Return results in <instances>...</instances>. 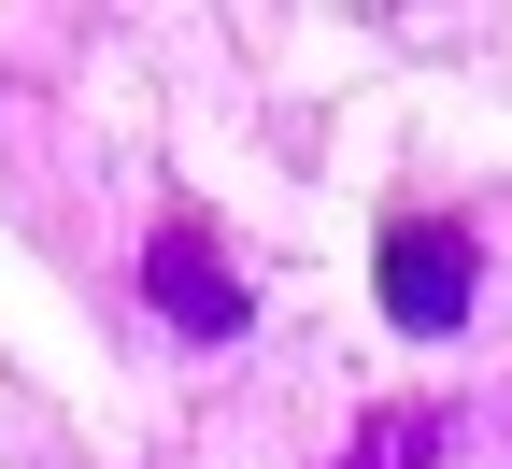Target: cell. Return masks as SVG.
<instances>
[{
	"label": "cell",
	"mask_w": 512,
	"mask_h": 469,
	"mask_svg": "<svg viewBox=\"0 0 512 469\" xmlns=\"http://www.w3.org/2000/svg\"><path fill=\"white\" fill-rule=\"evenodd\" d=\"M370 285H384V313L399 327H470V285H484V256H470V228L456 214H399L384 228V256H370Z\"/></svg>",
	"instance_id": "cell-1"
},
{
	"label": "cell",
	"mask_w": 512,
	"mask_h": 469,
	"mask_svg": "<svg viewBox=\"0 0 512 469\" xmlns=\"http://www.w3.org/2000/svg\"><path fill=\"white\" fill-rule=\"evenodd\" d=\"M143 299L185 327V342H228V327H242V271H228L214 214H157V242H143Z\"/></svg>",
	"instance_id": "cell-2"
},
{
	"label": "cell",
	"mask_w": 512,
	"mask_h": 469,
	"mask_svg": "<svg viewBox=\"0 0 512 469\" xmlns=\"http://www.w3.org/2000/svg\"><path fill=\"white\" fill-rule=\"evenodd\" d=\"M441 427H456V413H441V398H413V413H370L342 469H427V455H441Z\"/></svg>",
	"instance_id": "cell-3"
}]
</instances>
